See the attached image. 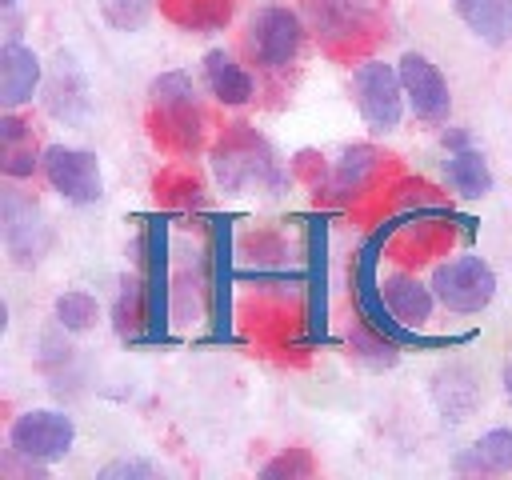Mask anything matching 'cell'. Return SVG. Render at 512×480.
Returning a JSON list of instances; mask_svg holds the SVG:
<instances>
[{"label": "cell", "mask_w": 512, "mask_h": 480, "mask_svg": "<svg viewBox=\"0 0 512 480\" xmlns=\"http://www.w3.org/2000/svg\"><path fill=\"white\" fill-rule=\"evenodd\" d=\"M152 96V124H156V140L180 152L200 148L204 140V108L196 96V84L188 72H164L152 80L148 88Z\"/></svg>", "instance_id": "cell-1"}, {"label": "cell", "mask_w": 512, "mask_h": 480, "mask_svg": "<svg viewBox=\"0 0 512 480\" xmlns=\"http://www.w3.org/2000/svg\"><path fill=\"white\" fill-rule=\"evenodd\" d=\"M212 168H216V180L224 188H232V192L252 188V184L256 188H268V192H280L284 188V172H280L272 148L260 136H252L244 124H236V132L220 140Z\"/></svg>", "instance_id": "cell-2"}, {"label": "cell", "mask_w": 512, "mask_h": 480, "mask_svg": "<svg viewBox=\"0 0 512 480\" xmlns=\"http://www.w3.org/2000/svg\"><path fill=\"white\" fill-rule=\"evenodd\" d=\"M76 444V420L56 408H28L8 424V452L24 464H56Z\"/></svg>", "instance_id": "cell-3"}, {"label": "cell", "mask_w": 512, "mask_h": 480, "mask_svg": "<svg viewBox=\"0 0 512 480\" xmlns=\"http://www.w3.org/2000/svg\"><path fill=\"white\" fill-rule=\"evenodd\" d=\"M308 16L328 48H364L388 24V0H308Z\"/></svg>", "instance_id": "cell-4"}, {"label": "cell", "mask_w": 512, "mask_h": 480, "mask_svg": "<svg viewBox=\"0 0 512 480\" xmlns=\"http://www.w3.org/2000/svg\"><path fill=\"white\" fill-rule=\"evenodd\" d=\"M352 92H356V108L364 116V124L372 132H396L404 120V84H400V68L384 64V60H364L352 72Z\"/></svg>", "instance_id": "cell-5"}, {"label": "cell", "mask_w": 512, "mask_h": 480, "mask_svg": "<svg viewBox=\"0 0 512 480\" xmlns=\"http://www.w3.org/2000/svg\"><path fill=\"white\" fill-rule=\"evenodd\" d=\"M432 292L436 300L448 308V312H484L496 296V272L488 260L480 256H456V260H444L436 264L432 272Z\"/></svg>", "instance_id": "cell-6"}, {"label": "cell", "mask_w": 512, "mask_h": 480, "mask_svg": "<svg viewBox=\"0 0 512 480\" xmlns=\"http://www.w3.org/2000/svg\"><path fill=\"white\" fill-rule=\"evenodd\" d=\"M52 192H60L68 204H96L104 196V172L96 152L72 148V144H48L40 160Z\"/></svg>", "instance_id": "cell-7"}, {"label": "cell", "mask_w": 512, "mask_h": 480, "mask_svg": "<svg viewBox=\"0 0 512 480\" xmlns=\"http://www.w3.org/2000/svg\"><path fill=\"white\" fill-rule=\"evenodd\" d=\"M248 48L264 68H288L304 48V24L292 8L268 4L248 24Z\"/></svg>", "instance_id": "cell-8"}, {"label": "cell", "mask_w": 512, "mask_h": 480, "mask_svg": "<svg viewBox=\"0 0 512 480\" xmlns=\"http://www.w3.org/2000/svg\"><path fill=\"white\" fill-rule=\"evenodd\" d=\"M396 68H400V84H404V96H408V108L416 112V120L444 124L452 112V92H448V80L440 76V68L420 52H404Z\"/></svg>", "instance_id": "cell-9"}, {"label": "cell", "mask_w": 512, "mask_h": 480, "mask_svg": "<svg viewBox=\"0 0 512 480\" xmlns=\"http://www.w3.org/2000/svg\"><path fill=\"white\" fill-rule=\"evenodd\" d=\"M4 244L16 264L44 260V252L52 244V228H48L44 212L16 192H4Z\"/></svg>", "instance_id": "cell-10"}, {"label": "cell", "mask_w": 512, "mask_h": 480, "mask_svg": "<svg viewBox=\"0 0 512 480\" xmlns=\"http://www.w3.org/2000/svg\"><path fill=\"white\" fill-rule=\"evenodd\" d=\"M380 300H384V308L392 312L396 324H404V328L416 332L420 324H428L436 292H432V284H420L408 272H392V276L380 280Z\"/></svg>", "instance_id": "cell-11"}, {"label": "cell", "mask_w": 512, "mask_h": 480, "mask_svg": "<svg viewBox=\"0 0 512 480\" xmlns=\"http://www.w3.org/2000/svg\"><path fill=\"white\" fill-rule=\"evenodd\" d=\"M36 88H40V56L20 40H8L0 48V104L20 108L36 96Z\"/></svg>", "instance_id": "cell-12"}, {"label": "cell", "mask_w": 512, "mask_h": 480, "mask_svg": "<svg viewBox=\"0 0 512 480\" xmlns=\"http://www.w3.org/2000/svg\"><path fill=\"white\" fill-rule=\"evenodd\" d=\"M44 104H48V112L56 116V120H68V124H80L84 116H88V84H84V76H80V68H76V60L72 56H56V72H52V80H48V96H44Z\"/></svg>", "instance_id": "cell-13"}, {"label": "cell", "mask_w": 512, "mask_h": 480, "mask_svg": "<svg viewBox=\"0 0 512 480\" xmlns=\"http://www.w3.org/2000/svg\"><path fill=\"white\" fill-rule=\"evenodd\" d=\"M452 468L464 476H496L512 468V428H492L480 440H472L468 448H460L452 456Z\"/></svg>", "instance_id": "cell-14"}, {"label": "cell", "mask_w": 512, "mask_h": 480, "mask_svg": "<svg viewBox=\"0 0 512 480\" xmlns=\"http://www.w3.org/2000/svg\"><path fill=\"white\" fill-rule=\"evenodd\" d=\"M40 160H44V152L36 144L32 124L12 116V112L0 116V168L20 180V176H32L40 168Z\"/></svg>", "instance_id": "cell-15"}, {"label": "cell", "mask_w": 512, "mask_h": 480, "mask_svg": "<svg viewBox=\"0 0 512 480\" xmlns=\"http://www.w3.org/2000/svg\"><path fill=\"white\" fill-rule=\"evenodd\" d=\"M204 80H208L212 96H216L220 104H228V108H240V104H248V100L256 96L252 76H248L244 64H236V56H228L224 48H212V52L204 56Z\"/></svg>", "instance_id": "cell-16"}, {"label": "cell", "mask_w": 512, "mask_h": 480, "mask_svg": "<svg viewBox=\"0 0 512 480\" xmlns=\"http://www.w3.org/2000/svg\"><path fill=\"white\" fill-rule=\"evenodd\" d=\"M444 180H448V188H452L456 196H464V200H480V196L492 192V168H488L484 152L472 148V144L448 152V160H444Z\"/></svg>", "instance_id": "cell-17"}, {"label": "cell", "mask_w": 512, "mask_h": 480, "mask_svg": "<svg viewBox=\"0 0 512 480\" xmlns=\"http://www.w3.org/2000/svg\"><path fill=\"white\" fill-rule=\"evenodd\" d=\"M452 8L468 24V32L480 36L484 44L512 40V0H452Z\"/></svg>", "instance_id": "cell-18"}, {"label": "cell", "mask_w": 512, "mask_h": 480, "mask_svg": "<svg viewBox=\"0 0 512 480\" xmlns=\"http://www.w3.org/2000/svg\"><path fill=\"white\" fill-rule=\"evenodd\" d=\"M376 168H380V152H376L372 144H352V148H344V152L336 156L332 172H328V196H332V200L356 196V192L372 180Z\"/></svg>", "instance_id": "cell-19"}, {"label": "cell", "mask_w": 512, "mask_h": 480, "mask_svg": "<svg viewBox=\"0 0 512 480\" xmlns=\"http://www.w3.org/2000/svg\"><path fill=\"white\" fill-rule=\"evenodd\" d=\"M160 4L176 24H184L192 32H212V28L228 24V16L236 8V0H160Z\"/></svg>", "instance_id": "cell-20"}, {"label": "cell", "mask_w": 512, "mask_h": 480, "mask_svg": "<svg viewBox=\"0 0 512 480\" xmlns=\"http://www.w3.org/2000/svg\"><path fill=\"white\" fill-rule=\"evenodd\" d=\"M348 348L356 352V356H364L372 368H392L396 364V340H388L384 332H376L368 320H360L356 328H352V336H348Z\"/></svg>", "instance_id": "cell-21"}, {"label": "cell", "mask_w": 512, "mask_h": 480, "mask_svg": "<svg viewBox=\"0 0 512 480\" xmlns=\"http://www.w3.org/2000/svg\"><path fill=\"white\" fill-rule=\"evenodd\" d=\"M100 320V304L88 292H64L56 296V324L64 332H88Z\"/></svg>", "instance_id": "cell-22"}, {"label": "cell", "mask_w": 512, "mask_h": 480, "mask_svg": "<svg viewBox=\"0 0 512 480\" xmlns=\"http://www.w3.org/2000/svg\"><path fill=\"white\" fill-rule=\"evenodd\" d=\"M152 4H156V0H100V12H104V20H108L112 28L136 32V28L152 16Z\"/></svg>", "instance_id": "cell-23"}, {"label": "cell", "mask_w": 512, "mask_h": 480, "mask_svg": "<svg viewBox=\"0 0 512 480\" xmlns=\"http://www.w3.org/2000/svg\"><path fill=\"white\" fill-rule=\"evenodd\" d=\"M260 476H268V480H276V476H312V456H308V448H288V452H280L276 460H268L264 468H260Z\"/></svg>", "instance_id": "cell-24"}, {"label": "cell", "mask_w": 512, "mask_h": 480, "mask_svg": "<svg viewBox=\"0 0 512 480\" xmlns=\"http://www.w3.org/2000/svg\"><path fill=\"white\" fill-rule=\"evenodd\" d=\"M96 476L100 480H152L156 476V464H148V460H112Z\"/></svg>", "instance_id": "cell-25"}, {"label": "cell", "mask_w": 512, "mask_h": 480, "mask_svg": "<svg viewBox=\"0 0 512 480\" xmlns=\"http://www.w3.org/2000/svg\"><path fill=\"white\" fill-rule=\"evenodd\" d=\"M504 396H508V400H512V360H508V364H504Z\"/></svg>", "instance_id": "cell-26"}, {"label": "cell", "mask_w": 512, "mask_h": 480, "mask_svg": "<svg viewBox=\"0 0 512 480\" xmlns=\"http://www.w3.org/2000/svg\"><path fill=\"white\" fill-rule=\"evenodd\" d=\"M0 4H4V8H12V4H16V0H0Z\"/></svg>", "instance_id": "cell-27"}]
</instances>
